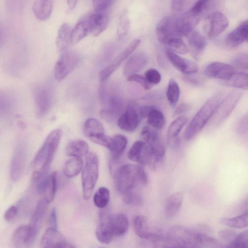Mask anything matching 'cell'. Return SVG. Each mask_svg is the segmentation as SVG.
<instances>
[{"instance_id":"ffe728a7","label":"cell","mask_w":248,"mask_h":248,"mask_svg":"<svg viewBox=\"0 0 248 248\" xmlns=\"http://www.w3.org/2000/svg\"><path fill=\"white\" fill-rule=\"evenodd\" d=\"M48 204L44 198L41 199L38 202L32 215L29 226L31 230V237L32 243L35 240L39 232Z\"/></svg>"},{"instance_id":"e575fe53","label":"cell","mask_w":248,"mask_h":248,"mask_svg":"<svg viewBox=\"0 0 248 248\" xmlns=\"http://www.w3.org/2000/svg\"><path fill=\"white\" fill-rule=\"evenodd\" d=\"M83 165V160L81 157H72L65 163L63 169V173L67 177H73L81 171Z\"/></svg>"},{"instance_id":"9a60e30c","label":"cell","mask_w":248,"mask_h":248,"mask_svg":"<svg viewBox=\"0 0 248 248\" xmlns=\"http://www.w3.org/2000/svg\"><path fill=\"white\" fill-rule=\"evenodd\" d=\"M235 72V68L232 65L217 62L208 64L204 71L208 78L223 81L229 79Z\"/></svg>"},{"instance_id":"bcb514c9","label":"cell","mask_w":248,"mask_h":248,"mask_svg":"<svg viewBox=\"0 0 248 248\" xmlns=\"http://www.w3.org/2000/svg\"><path fill=\"white\" fill-rule=\"evenodd\" d=\"M144 145L142 140H137L134 142L129 149L127 156L131 161L139 162Z\"/></svg>"},{"instance_id":"9c48e42d","label":"cell","mask_w":248,"mask_h":248,"mask_svg":"<svg viewBox=\"0 0 248 248\" xmlns=\"http://www.w3.org/2000/svg\"><path fill=\"white\" fill-rule=\"evenodd\" d=\"M140 120L139 108L135 103H130L124 112L118 118L117 124L121 129L132 132L138 127Z\"/></svg>"},{"instance_id":"f35d334b","label":"cell","mask_w":248,"mask_h":248,"mask_svg":"<svg viewBox=\"0 0 248 248\" xmlns=\"http://www.w3.org/2000/svg\"><path fill=\"white\" fill-rule=\"evenodd\" d=\"M147 118L148 124L156 130L162 129L165 124V118L163 113L154 107L149 112Z\"/></svg>"},{"instance_id":"f6af8a7d","label":"cell","mask_w":248,"mask_h":248,"mask_svg":"<svg viewBox=\"0 0 248 248\" xmlns=\"http://www.w3.org/2000/svg\"><path fill=\"white\" fill-rule=\"evenodd\" d=\"M227 248H247L248 247V232L246 230L236 234L234 239L226 247Z\"/></svg>"},{"instance_id":"f1b7e54d","label":"cell","mask_w":248,"mask_h":248,"mask_svg":"<svg viewBox=\"0 0 248 248\" xmlns=\"http://www.w3.org/2000/svg\"><path fill=\"white\" fill-rule=\"evenodd\" d=\"M91 33L88 15L83 16L72 29L71 44L75 45Z\"/></svg>"},{"instance_id":"816d5d0a","label":"cell","mask_w":248,"mask_h":248,"mask_svg":"<svg viewBox=\"0 0 248 248\" xmlns=\"http://www.w3.org/2000/svg\"><path fill=\"white\" fill-rule=\"evenodd\" d=\"M113 0H92L94 11H105L113 2Z\"/></svg>"},{"instance_id":"91938a15","label":"cell","mask_w":248,"mask_h":248,"mask_svg":"<svg viewBox=\"0 0 248 248\" xmlns=\"http://www.w3.org/2000/svg\"><path fill=\"white\" fill-rule=\"evenodd\" d=\"M49 223L50 227L57 229V213L55 208H53L50 213L49 217Z\"/></svg>"},{"instance_id":"cb8c5ba5","label":"cell","mask_w":248,"mask_h":248,"mask_svg":"<svg viewBox=\"0 0 248 248\" xmlns=\"http://www.w3.org/2000/svg\"><path fill=\"white\" fill-rule=\"evenodd\" d=\"M91 28V33L94 37L102 33L107 28L109 23L108 15L103 12H95L88 14Z\"/></svg>"},{"instance_id":"8d00e7d4","label":"cell","mask_w":248,"mask_h":248,"mask_svg":"<svg viewBox=\"0 0 248 248\" xmlns=\"http://www.w3.org/2000/svg\"><path fill=\"white\" fill-rule=\"evenodd\" d=\"M248 211L234 217L222 218L219 220L221 224L232 228L241 229L248 226Z\"/></svg>"},{"instance_id":"83f0119b","label":"cell","mask_w":248,"mask_h":248,"mask_svg":"<svg viewBox=\"0 0 248 248\" xmlns=\"http://www.w3.org/2000/svg\"><path fill=\"white\" fill-rule=\"evenodd\" d=\"M127 139L124 135L117 134L110 137L106 148L110 152L113 161L118 160L124 151L127 145Z\"/></svg>"},{"instance_id":"681fc988","label":"cell","mask_w":248,"mask_h":248,"mask_svg":"<svg viewBox=\"0 0 248 248\" xmlns=\"http://www.w3.org/2000/svg\"><path fill=\"white\" fill-rule=\"evenodd\" d=\"M144 75L147 80L152 85L158 84L161 79L160 73L154 68L147 69Z\"/></svg>"},{"instance_id":"c3c4849f","label":"cell","mask_w":248,"mask_h":248,"mask_svg":"<svg viewBox=\"0 0 248 248\" xmlns=\"http://www.w3.org/2000/svg\"><path fill=\"white\" fill-rule=\"evenodd\" d=\"M123 195L124 202L127 204L138 205L141 204L142 202L141 196L135 190L128 192Z\"/></svg>"},{"instance_id":"4dcf8cb0","label":"cell","mask_w":248,"mask_h":248,"mask_svg":"<svg viewBox=\"0 0 248 248\" xmlns=\"http://www.w3.org/2000/svg\"><path fill=\"white\" fill-rule=\"evenodd\" d=\"M183 195L177 192L170 195L167 199L165 205L164 213L167 218L174 217L179 211L183 202Z\"/></svg>"},{"instance_id":"db71d44e","label":"cell","mask_w":248,"mask_h":248,"mask_svg":"<svg viewBox=\"0 0 248 248\" xmlns=\"http://www.w3.org/2000/svg\"><path fill=\"white\" fill-rule=\"evenodd\" d=\"M218 235L222 240L230 243L234 239L236 233L234 231L227 229L218 231Z\"/></svg>"},{"instance_id":"b9f144b4","label":"cell","mask_w":248,"mask_h":248,"mask_svg":"<svg viewBox=\"0 0 248 248\" xmlns=\"http://www.w3.org/2000/svg\"><path fill=\"white\" fill-rule=\"evenodd\" d=\"M110 199V192L108 188L104 186L99 187L93 195L94 205L100 209L106 208Z\"/></svg>"},{"instance_id":"f5cc1de1","label":"cell","mask_w":248,"mask_h":248,"mask_svg":"<svg viewBox=\"0 0 248 248\" xmlns=\"http://www.w3.org/2000/svg\"><path fill=\"white\" fill-rule=\"evenodd\" d=\"M210 0H198L190 9L194 14L200 15L208 6Z\"/></svg>"},{"instance_id":"ac0fdd59","label":"cell","mask_w":248,"mask_h":248,"mask_svg":"<svg viewBox=\"0 0 248 248\" xmlns=\"http://www.w3.org/2000/svg\"><path fill=\"white\" fill-rule=\"evenodd\" d=\"M107 100V106L101 110L100 115L108 121H115L123 110V101L120 96L114 94L110 95Z\"/></svg>"},{"instance_id":"836d02e7","label":"cell","mask_w":248,"mask_h":248,"mask_svg":"<svg viewBox=\"0 0 248 248\" xmlns=\"http://www.w3.org/2000/svg\"><path fill=\"white\" fill-rule=\"evenodd\" d=\"M57 183V171H53L47 175L42 193L44 194V199L48 203L51 202L55 198Z\"/></svg>"},{"instance_id":"be15d7a7","label":"cell","mask_w":248,"mask_h":248,"mask_svg":"<svg viewBox=\"0 0 248 248\" xmlns=\"http://www.w3.org/2000/svg\"><path fill=\"white\" fill-rule=\"evenodd\" d=\"M184 79L186 81L194 85H198L200 83L199 80H197V79L189 76H185L184 77Z\"/></svg>"},{"instance_id":"7dc6e473","label":"cell","mask_w":248,"mask_h":248,"mask_svg":"<svg viewBox=\"0 0 248 248\" xmlns=\"http://www.w3.org/2000/svg\"><path fill=\"white\" fill-rule=\"evenodd\" d=\"M247 53H241L234 56L232 61V65L239 69L247 70L248 68V57Z\"/></svg>"},{"instance_id":"8fae6325","label":"cell","mask_w":248,"mask_h":248,"mask_svg":"<svg viewBox=\"0 0 248 248\" xmlns=\"http://www.w3.org/2000/svg\"><path fill=\"white\" fill-rule=\"evenodd\" d=\"M140 43V40L137 39L132 41L107 67L102 69L99 75L101 81L107 79L120 66L121 63L133 53Z\"/></svg>"},{"instance_id":"6125c7cd","label":"cell","mask_w":248,"mask_h":248,"mask_svg":"<svg viewBox=\"0 0 248 248\" xmlns=\"http://www.w3.org/2000/svg\"><path fill=\"white\" fill-rule=\"evenodd\" d=\"M247 116H246V118H244L242 119V120L240 122V123L239 124L238 126V130L239 132L244 131V130H245V129H247Z\"/></svg>"},{"instance_id":"f907efd6","label":"cell","mask_w":248,"mask_h":248,"mask_svg":"<svg viewBox=\"0 0 248 248\" xmlns=\"http://www.w3.org/2000/svg\"><path fill=\"white\" fill-rule=\"evenodd\" d=\"M127 79L129 81H133L139 83L146 90L151 89L153 86L152 84L147 80L145 77L137 74H132L127 76Z\"/></svg>"},{"instance_id":"d4e9b609","label":"cell","mask_w":248,"mask_h":248,"mask_svg":"<svg viewBox=\"0 0 248 248\" xmlns=\"http://www.w3.org/2000/svg\"><path fill=\"white\" fill-rule=\"evenodd\" d=\"M148 58L143 52H139L130 56L124 67V73L128 76L140 71L147 65Z\"/></svg>"},{"instance_id":"7402d4cb","label":"cell","mask_w":248,"mask_h":248,"mask_svg":"<svg viewBox=\"0 0 248 248\" xmlns=\"http://www.w3.org/2000/svg\"><path fill=\"white\" fill-rule=\"evenodd\" d=\"M248 22L246 20L241 22L227 36L225 44L230 48L236 47L248 40Z\"/></svg>"},{"instance_id":"5b68a950","label":"cell","mask_w":248,"mask_h":248,"mask_svg":"<svg viewBox=\"0 0 248 248\" xmlns=\"http://www.w3.org/2000/svg\"><path fill=\"white\" fill-rule=\"evenodd\" d=\"M196 230L184 226L171 227L166 233L169 247H199L196 238Z\"/></svg>"},{"instance_id":"4fadbf2b","label":"cell","mask_w":248,"mask_h":248,"mask_svg":"<svg viewBox=\"0 0 248 248\" xmlns=\"http://www.w3.org/2000/svg\"><path fill=\"white\" fill-rule=\"evenodd\" d=\"M33 95L37 114L38 116H43L48 112L51 106V91L47 86H39L35 88Z\"/></svg>"},{"instance_id":"277c9868","label":"cell","mask_w":248,"mask_h":248,"mask_svg":"<svg viewBox=\"0 0 248 248\" xmlns=\"http://www.w3.org/2000/svg\"><path fill=\"white\" fill-rule=\"evenodd\" d=\"M81 181L83 196L85 200L91 197L99 175V162L97 155L94 152L88 153L86 155Z\"/></svg>"},{"instance_id":"2e32d148","label":"cell","mask_w":248,"mask_h":248,"mask_svg":"<svg viewBox=\"0 0 248 248\" xmlns=\"http://www.w3.org/2000/svg\"><path fill=\"white\" fill-rule=\"evenodd\" d=\"M166 55L172 65L184 74L191 75L198 72L195 62L180 56L170 48L166 49Z\"/></svg>"},{"instance_id":"ee69618b","label":"cell","mask_w":248,"mask_h":248,"mask_svg":"<svg viewBox=\"0 0 248 248\" xmlns=\"http://www.w3.org/2000/svg\"><path fill=\"white\" fill-rule=\"evenodd\" d=\"M170 48L175 53L186 54L189 52L188 47L181 37H175L170 40L167 44Z\"/></svg>"},{"instance_id":"d6a6232c","label":"cell","mask_w":248,"mask_h":248,"mask_svg":"<svg viewBox=\"0 0 248 248\" xmlns=\"http://www.w3.org/2000/svg\"><path fill=\"white\" fill-rule=\"evenodd\" d=\"M88 143L82 140H75L71 141L67 145L65 152L67 155L74 157H82L88 153Z\"/></svg>"},{"instance_id":"ab89813d","label":"cell","mask_w":248,"mask_h":248,"mask_svg":"<svg viewBox=\"0 0 248 248\" xmlns=\"http://www.w3.org/2000/svg\"><path fill=\"white\" fill-rule=\"evenodd\" d=\"M248 79L247 74L243 72H235L229 79L224 80L223 83L228 86L247 90Z\"/></svg>"},{"instance_id":"680465c9","label":"cell","mask_w":248,"mask_h":248,"mask_svg":"<svg viewBox=\"0 0 248 248\" xmlns=\"http://www.w3.org/2000/svg\"><path fill=\"white\" fill-rule=\"evenodd\" d=\"M154 107L153 106L145 105L139 108V112L141 119L147 118L150 111Z\"/></svg>"},{"instance_id":"03108f58","label":"cell","mask_w":248,"mask_h":248,"mask_svg":"<svg viewBox=\"0 0 248 248\" xmlns=\"http://www.w3.org/2000/svg\"><path fill=\"white\" fill-rule=\"evenodd\" d=\"M4 33L2 28V26L0 23V46L2 45L4 43Z\"/></svg>"},{"instance_id":"d6986e66","label":"cell","mask_w":248,"mask_h":248,"mask_svg":"<svg viewBox=\"0 0 248 248\" xmlns=\"http://www.w3.org/2000/svg\"><path fill=\"white\" fill-rule=\"evenodd\" d=\"M99 214L98 224L96 230L98 240L101 243L108 244L114 237L111 232L108 224L110 213L105 208L102 209Z\"/></svg>"},{"instance_id":"74e56055","label":"cell","mask_w":248,"mask_h":248,"mask_svg":"<svg viewBox=\"0 0 248 248\" xmlns=\"http://www.w3.org/2000/svg\"><path fill=\"white\" fill-rule=\"evenodd\" d=\"M134 231L141 239H147L151 232L149 231L147 219L142 216H137L133 221Z\"/></svg>"},{"instance_id":"e7e4bbea","label":"cell","mask_w":248,"mask_h":248,"mask_svg":"<svg viewBox=\"0 0 248 248\" xmlns=\"http://www.w3.org/2000/svg\"><path fill=\"white\" fill-rule=\"evenodd\" d=\"M78 0H66L69 10H73L76 6Z\"/></svg>"},{"instance_id":"7c38bea8","label":"cell","mask_w":248,"mask_h":248,"mask_svg":"<svg viewBox=\"0 0 248 248\" xmlns=\"http://www.w3.org/2000/svg\"><path fill=\"white\" fill-rule=\"evenodd\" d=\"M43 248H67L75 247L56 228L49 227L44 233L40 241Z\"/></svg>"},{"instance_id":"6f0895ef","label":"cell","mask_w":248,"mask_h":248,"mask_svg":"<svg viewBox=\"0 0 248 248\" xmlns=\"http://www.w3.org/2000/svg\"><path fill=\"white\" fill-rule=\"evenodd\" d=\"M191 106L189 104L184 103L179 105L175 109L173 116H181V115L188 111L190 109Z\"/></svg>"},{"instance_id":"603a6c76","label":"cell","mask_w":248,"mask_h":248,"mask_svg":"<svg viewBox=\"0 0 248 248\" xmlns=\"http://www.w3.org/2000/svg\"><path fill=\"white\" fill-rule=\"evenodd\" d=\"M188 49L192 57L198 60L205 49L207 41L203 35L199 32L192 31L187 36Z\"/></svg>"},{"instance_id":"9f6ffc18","label":"cell","mask_w":248,"mask_h":248,"mask_svg":"<svg viewBox=\"0 0 248 248\" xmlns=\"http://www.w3.org/2000/svg\"><path fill=\"white\" fill-rule=\"evenodd\" d=\"M186 0H172L171 8L172 11L178 13L182 11L185 5Z\"/></svg>"},{"instance_id":"484cf974","label":"cell","mask_w":248,"mask_h":248,"mask_svg":"<svg viewBox=\"0 0 248 248\" xmlns=\"http://www.w3.org/2000/svg\"><path fill=\"white\" fill-rule=\"evenodd\" d=\"M108 224L110 231L115 236L124 234L128 229L129 222L127 217L123 214H109Z\"/></svg>"},{"instance_id":"f546056e","label":"cell","mask_w":248,"mask_h":248,"mask_svg":"<svg viewBox=\"0 0 248 248\" xmlns=\"http://www.w3.org/2000/svg\"><path fill=\"white\" fill-rule=\"evenodd\" d=\"M52 10V0H34L32 6V11L34 16L41 21L48 19Z\"/></svg>"},{"instance_id":"11a10c76","label":"cell","mask_w":248,"mask_h":248,"mask_svg":"<svg viewBox=\"0 0 248 248\" xmlns=\"http://www.w3.org/2000/svg\"><path fill=\"white\" fill-rule=\"evenodd\" d=\"M18 208L16 206L12 205L8 208L4 215V218L7 221H12L16 216Z\"/></svg>"},{"instance_id":"44dd1931","label":"cell","mask_w":248,"mask_h":248,"mask_svg":"<svg viewBox=\"0 0 248 248\" xmlns=\"http://www.w3.org/2000/svg\"><path fill=\"white\" fill-rule=\"evenodd\" d=\"M24 148L21 145L16 147L11 159L10 175L11 179L16 181L22 176L25 158Z\"/></svg>"},{"instance_id":"4316f807","label":"cell","mask_w":248,"mask_h":248,"mask_svg":"<svg viewBox=\"0 0 248 248\" xmlns=\"http://www.w3.org/2000/svg\"><path fill=\"white\" fill-rule=\"evenodd\" d=\"M187 121V117L181 115L178 116L170 124L167 132V142L170 147H174L178 145V136Z\"/></svg>"},{"instance_id":"3957f363","label":"cell","mask_w":248,"mask_h":248,"mask_svg":"<svg viewBox=\"0 0 248 248\" xmlns=\"http://www.w3.org/2000/svg\"><path fill=\"white\" fill-rule=\"evenodd\" d=\"M221 99L220 94L217 93L213 96L198 110L185 132L184 138L186 140H192L202 129L214 114Z\"/></svg>"},{"instance_id":"94428289","label":"cell","mask_w":248,"mask_h":248,"mask_svg":"<svg viewBox=\"0 0 248 248\" xmlns=\"http://www.w3.org/2000/svg\"><path fill=\"white\" fill-rule=\"evenodd\" d=\"M163 97L162 93L159 91H154L142 97L143 99H156Z\"/></svg>"},{"instance_id":"8992f818","label":"cell","mask_w":248,"mask_h":248,"mask_svg":"<svg viewBox=\"0 0 248 248\" xmlns=\"http://www.w3.org/2000/svg\"><path fill=\"white\" fill-rule=\"evenodd\" d=\"M79 61L80 56L75 51L66 49L61 52L54 66L56 80H62L75 69Z\"/></svg>"},{"instance_id":"30bf717a","label":"cell","mask_w":248,"mask_h":248,"mask_svg":"<svg viewBox=\"0 0 248 248\" xmlns=\"http://www.w3.org/2000/svg\"><path fill=\"white\" fill-rule=\"evenodd\" d=\"M176 20V17L170 16L165 17L158 23L155 33L157 38L160 43L167 45L171 39L181 37L177 31Z\"/></svg>"},{"instance_id":"6da1fadb","label":"cell","mask_w":248,"mask_h":248,"mask_svg":"<svg viewBox=\"0 0 248 248\" xmlns=\"http://www.w3.org/2000/svg\"><path fill=\"white\" fill-rule=\"evenodd\" d=\"M62 136V130L55 129L52 130L46 137L33 160V166L36 170L32 174V183L35 184L47 176Z\"/></svg>"},{"instance_id":"60d3db41","label":"cell","mask_w":248,"mask_h":248,"mask_svg":"<svg viewBox=\"0 0 248 248\" xmlns=\"http://www.w3.org/2000/svg\"><path fill=\"white\" fill-rule=\"evenodd\" d=\"M180 90L178 84L174 78L169 81L166 96L170 105L174 108L176 105L180 97Z\"/></svg>"},{"instance_id":"d590c367","label":"cell","mask_w":248,"mask_h":248,"mask_svg":"<svg viewBox=\"0 0 248 248\" xmlns=\"http://www.w3.org/2000/svg\"><path fill=\"white\" fill-rule=\"evenodd\" d=\"M13 239L15 244L18 246L32 243L29 225H23L17 228L13 234Z\"/></svg>"},{"instance_id":"7a4b0ae2","label":"cell","mask_w":248,"mask_h":248,"mask_svg":"<svg viewBox=\"0 0 248 248\" xmlns=\"http://www.w3.org/2000/svg\"><path fill=\"white\" fill-rule=\"evenodd\" d=\"M116 186L122 194L134 190L140 184H147V173L141 166L127 164L119 167L115 172Z\"/></svg>"},{"instance_id":"52a82bcc","label":"cell","mask_w":248,"mask_h":248,"mask_svg":"<svg viewBox=\"0 0 248 248\" xmlns=\"http://www.w3.org/2000/svg\"><path fill=\"white\" fill-rule=\"evenodd\" d=\"M83 133L91 141L106 147L109 137L105 134L103 125L97 119H87L83 124Z\"/></svg>"},{"instance_id":"5bb4252c","label":"cell","mask_w":248,"mask_h":248,"mask_svg":"<svg viewBox=\"0 0 248 248\" xmlns=\"http://www.w3.org/2000/svg\"><path fill=\"white\" fill-rule=\"evenodd\" d=\"M229 21L222 13L216 11L211 14L207 18L206 31L207 35L213 38L219 35L228 27Z\"/></svg>"},{"instance_id":"ba28073f","label":"cell","mask_w":248,"mask_h":248,"mask_svg":"<svg viewBox=\"0 0 248 248\" xmlns=\"http://www.w3.org/2000/svg\"><path fill=\"white\" fill-rule=\"evenodd\" d=\"M242 95V93L232 91L229 93L226 97L219 103L214 113L215 122L219 124L230 115Z\"/></svg>"},{"instance_id":"7bdbcfd3","label":"cell","mask_w":248,"mask_h":248,"mask_svg":"<svg viewBox=\"0 0 248 248\" xmlns=\"http://www.w3.org/2000/svg\"><path fill=\"white\" fill-rule=\"evenodd\" d=\"M130 28V21L124 13L119 17L117 25L116 33L118 39H122L128 33Z\"/></svg>"},{"instance_id":"1f68e13d","label":"cell","mask_w":248,"mask_h":248,"mask_svg":"<svg viewBox=\"0 0 248 248\" xmlns=\"http://www.w3.org/2000/svg\"><path fill=\"white\" fill-rule=\"evenodd\" d=\"M72 29L70 25L63 23L60 27L56 40V46L60 52L67 49L71 44V34Z\"/></svg>"},{"instance_id":"e0dca14e","label":"cell","mask_w":248,"mask_h":248,"mask_svg":"<svg viewBox=\"0 0 248 248\" xmlns=\"http://www.w3.org/2000/svg\"><path fill=\"white\" fill-rule=\"evenodd\" d=\"M200 20V15L193 13L190 10L176 17V26L178 34L181 37L186 36L194 30Z\"/></svg>"}]
</instances>
